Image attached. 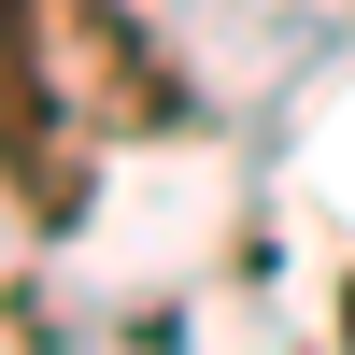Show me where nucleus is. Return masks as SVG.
Listing matches in <instances>:
<instances>
[{
  "label": "nucleus",
  "mask_w": 355,
  "mask_h": 355,
  "mask_svg": "<svg viewBox=\"0 0 355 355\" xmlns=\"http://www.w3.org/2000/svg\"><path fill=\"white\" fill-rule=\"evenodd\" d=\"M28 28H43V71H57V100L85 114V142L185 128V71L157 57V28H142L128 0H28Z\"/></svg>",
  "instance_id": "f257e3e1"
},
{
  "label": "nucleus",
  "mask_w": 355,
  "mask_h": 355,
  "mask_svg": "<svg viewBox=\"0 0 355 355\" xmlns=\"http://www.w3.org/2000/svg\"><path fill=\"white\" fill-rule=\"evenodd\" d=\"M85 114L57 100L43 71V28H28V0H0V199H15L28 227H71L85 214Z\"/></svg>",
  "instance_id": "f03ea898"
},
{
  "label": "nucleus",
  "mask_w": 355,
  "mask_h": 355,
  "mask_svg": "<svg viewBox=\"0 0 355 355\" xmlns=\"http://www.w3.org/2000/svg\"><path fill=\"white\" fill-rule=\"evenodd\" d=\"M341 355H355V284H341Z\"/></svg>",
  "instance_id": "7ed1b4c3"
}]
</instances>
